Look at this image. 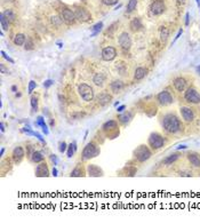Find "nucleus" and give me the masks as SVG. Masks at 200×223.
<instances>
[{"label": "nucleus", "instance_id": "1", "mask_svg": "<svg viewBox=\"0 0 200 223\" xmlns=\"http://www.w3.org/2000/svg\"><path fill=\"white\" fill-rule=\"evenodd\" d=\"M162 127L169 134H175V133H178L182 129V124H181L180 119L176 116L167 114V116L164 117Z\"/></svg>", "mask_w": 200, "mask_h": 223}, {"label": "nucleus", "instance_id": "2", "mask_svg": "<svg viewBox=\"0 0 200 223\" xmlns=\"http://www.w3.org/2000/svg\"><path fill=\"white\" fill-rule=\"evenodd\" d=\"M78 90H79V94L84 101H86V102L93 101V98H94V90H93V88L90 87L89 85L81 84L79 86V88H78Z\"/></svg>", "mask_w": 200, "mask_h": 223}, {"label": "nucleus", "instance_id": "3", "mask_svg": "<svg viewBox=\"0 0 200 223\" xmlns=\"http://www.w3.org/2000/svg\"><path fill=\"white\" fill-rule=\"evenodd\" d=\"M184 98L189 103H193V104L200 103V94L198 93L197 89H194V88L192 87L186 89V92L184 93Z\"/></svg>", "mask_w": 200, "mask_h": 223}, {"label": "nucleus", "instance_id": "4", "mask_svg": "<svg viewBox=\"0 0 200 223\" xmlns=\"http://www.w3.org/2000/svg\"><path fill=\"white\" fill-rule=\"evenodd\" d=\"M149 144H150V146H151L152 149L158 150V149L164 146L165 138L160 134H158V133H152L151 135H150V137H149Z\"/></svg>", "mask_w": 200, "mask_h": 223}, {"label": "nucleus", "instance_id": "5", "mask_svg": "<svg viewBox=\"0 0 200 223\" xmlns=\"http://www.w3.org/2000/svg\"><path fill=\"white\" fill-rule=\"evenodd\" d=\"M135 157L140 163H144V161H146V160L151 157V151L149 150L148 146H145V145H140V146L136 149Z\"/></svg>", "mask_w": 200, "mask_h": 223}, {"label": "nucleus", "instance_id": "6", "mask_svg": "<svg viewBox=\"0 0 200 223\" xmlns=\"http://www.w3.org/2000/svg\"><path fill=\"white\" fill-rule=\"evenodd\" d=\"M100 153V150L96 146L94 143H88L84 151H82V158L84 159H89V158H93V157H96L97 154Z\"/></svg>", "mask_w": 200, "mask_h": 223}, {"label": "nucleus", "instance_id": "7", "mask_svg": "<svg viewBox=\"0 0 200 223\" xmlns=\"http://www.w3.org/2000/svg\"><path fill=\"white\" fill-rule=\"evenodd\" d=\"M74 14H76V18H77L79 22H81V23H85V22H88V21L92 20L90 14L88 13L85 8H80V7L76 8Z\"/></svg>", "mask_w": 200, "mask_h": 223}, {"label": "nucleus", "instance_id": "8", "mask_svg": "<svg viewBox=\"0 0 200 223\" xmlns=\"http://www.w3.org/2000/svg\"><path fill=\"white\" fill-rule=\"evenodd\" d=\"M157 101L161 105H169L173 103V96L170 95V93L167 90H162L157 95Z\"/></svg>", "mask_w": 200, "mask_h": 223}, {"label": "nucleus", "instance_id": "9", "mask_svg": "<svg viewBox=\"0 0 200 223\" xmlns=\"http://www.w3.org/2000/svg\"><path fill=\"white\" fill-rule=\"evenodd\" d=\"M119 45L124 50H129L132 47V39L127 32H122L119 36Z\"/></svg>", "mask_w": 200, "mask_h": 223}, {"label": "nucleus", "instance_id": "10", "mask_svg": "<svg viewBox=\"0 0 200 223\" xmlns=\"http://www.w3.org/2000/svg\"><path fill=\"white\" fill-rule=\"evenodd\" d=\"M116 56H117V49L114 47L109 46V47L103 48V50H102V58H103L104 61H106V62L112 61V60L116 58Z\"/></svg>", "mask_w": 200, "mask_h": 223}, {"label": "nucleus", "instance_id": "11", "mask_svg": "<svg viewBox=\"0 0 200 223\" xmlns=\"http://www.w3.org/2000/svg\"><path fill=\"white\" fill-rule=\"evenodd\" d=\"M150 9L153 15H160L165 12V4L162 0H154L151 4Z\"/></svg>", "mask_w": 200, "mask_h": 223}, {"label": "nucleus", "instance_id": "12", "mask_svg": "<svg viewBox=\"0 0 200 223\" xmlns=\"http://www.w3.org/2000/svg\"><path fill=\"white\" fill-rule=\"evenodd\" d=\"M61 15H62V20L68 24H72L77 20L74 12H72L71 9H69V8H64L63 10H62V14H61Z\"/></svg>", "mask_w": 200, "mask_h": 223}, {"label": "nucleus", "instance_id": "13", "mask_svg": "<svg viewBox=\"0 0 200 223\" xmlns=\"http://www.w3.org/2000/svg\"><path fill=\"white\" fill-rule=\"evenodd\" d=\"M181 116L185 121H192L194 119V112L192 109L188 106H182L181 108Z\"/></svg>", "mask_w": 200, "mask_h": 223}, {"label": "nucleus", "instance_id": "14", "mask_svg": "<svg viewBox=\"0 0 200 223\" xmlns=\"http://www.w3.org/2000/svg\"><path fill=\"white\" fill-rule=\"evenodd\" d=\"M174 87L177 92H184L185 88H186V80L182 78V77H178L174 80Z\"/></svg>", "mask_w": 200, "mask_h": 223}, {"label": "nucleus", "instance_id": "15", "mask_svg": "<svg viewBox=\"0 0 200 223\" xmlns=\"http://www.w3.org/2000/svg\"><path fill=\"white\" fill-rule=\"evenodd\" d=\"M36 175L37 176H48L49 172H48V167L46 165V163H40L39 165L36 167Z\"/></svg>", "mask_w": 200, "mask_h": 223}, {"label": "nucleus", "instance_id": "16", "mask_svg": "<svg viewBox=\"0 0 200 223\" xmlns=\"http://www.w3.org/2000/svg\"><path fill=\"white\" fill-rule=\"evenodd\" d=\"M87 171H88V175H90V176H102L103 175V171L98 167V166L93 165V164L88 165Z\"/></svg>", "mask_w": 200, "mask_h": 223}, {"label": "nucleus", "instance_id": "17", "mask_svg": "<svg viewBox=\"0 0 200 223\" xmlns=\"http://www.w3.org/2000/svg\"><path fill=\"white\" fill-rule=\"evenodd\" d=\"M24 157V149L22 146H17L13 151V159L15 163H20Z\"/></svg>", "mask_w": 200, "mask_h": 223}, {"label": "nucleus", "instance_id": "18", "mask_svg": "<svg viewBox=\"0 0 200 223\" xmlns=\"http://www.w3.org/2000/svg\"><path fill=\"white\" fill-rule=\"evenodd\" d=\"M110 89H111L112 93L117 94V93H119V92H121L124 89V82L120 81V80H114L110 85Z\"/></svg>", "mask_w": 200, "mask_h": 223}, {"label": "nucleus", "instance_id": "19", "mask_svg": "<svg viewBox=\"0 0 200 223\" xmlns=\"http://www.w3.org/2000/svg\"><path fill=\"white\" fill-rule=\"evenodd\" d=\"M129 26H130V29H132L133 31H140V30L143 28V24H142L141 20H140L138 17H135L134 20H132Z\"/></svg>", "mask_w": 200, "mask_h": 223}, {"label": "nucleus", "instance_id": "20", "mask_svg": "<svg viewBox=\"0 0 200 223\" xmlns=\"http://www.w3.org/2000/svg\"><path fill=\"white\" fill-rule=\"evenodd\" d=\"M146 72H148V70H146L145 68H143V66H138V68L135 70L134 78H135L136 80H142L144 77L146 76Z\"/></svg>", "mask_w": 200, "mask_h": 223}, {"label": "nucleus", "instance_id": "21", "mask_svg": "<svg viewBox=\"0 0 200 223\" xmlns=\"http://www.w3.org/2000/svg\"><path fill=\"white\" fill-rule=\"evenodd\" d=\"M93 81H94V84L96 86L102 87L104 85V82H105V77L103 76V73H96L94 76V78H93Z\"/></svg>", "mask_w": 200, "mask_h": 223}, {"label": "nucleus", "instance_id": "22", "mask_svg": "<svg viewBox=\"0 0 200 223\" xmlns=\"http://www.w3.org/2000/svg\"><path fill=\"white\" fill-rule=\"evenodd\" d=\"M110 100H111V96L109 95V94H106L105 92L101 93L98 95V97H97V101H98V103L101 104V105H105L106 103H109Z\"/></svg>", "mask_w": 200, "mask_h": 223}, {"label": "nucleus", "instance_id": "23", "mask_svg": "<svg viewBox=\"0 0 200 223\" xmlns=\"http://www.w3.org/2000/svg\"><path fill=\"white\" fill-rule=\"evenodd\" d=\"M25 41H26V38H25V36H24L23 33L16 34L15 38H14V44H15L16 46H23L24 44H25Z\"/></svg>", "mask_w": 200, "mask_h": 223}, {"label": "nucleus", "instance_id": "24", "mask_svg": "<svg viewBox=\"0 0 200 223\" xmlns=\"http://www.w3.org/2000/svg\"><path fill=\"white\" fill-rule=\"evenodd\" d=\"M37 125H39L40 127L42 128V132H44V133H45L46 135H48L49 130H48V127H47V125H46V122H45V119H44V117L39 116V117L37 118Z\"/></svg>", "mask_w": 200, "mask_h": 223}, {"label": "nucleus", "instance_id": "25", "mask_svg": "<svg viewBox=\"0 0 200 223\" xmlns=\"http://www.w3.org/2000/svg\"><path fill=\"white\" fill-rule=\"evenodd\" d=\"M188 158H189V161L191 163V165H193L194 167H200V157H198L197 154L190 153L188 156Z\"/></svg>", "mask_w": 200, "mask_h": 223}, {"label": "nucleus", "instance_id": "26", "mask_svg": "<svg viewBox=\"0 0 200 223\" xmlns=\"http://www.w3.org/2000/svg\"><path fill=\"white\" fill-rule=\"evenodd\" d=\"M31 159L33 163H41L42 160H44V156H42V153L39 151H34L32 152L31 154Z\"/></svg>", "mask_w": 200, "mask_h": 223}, {"label": "nucleus", "instance_id": "27", "mask_svg": "<svg viewBox=\"0 0 200 223\" xmlns=\"http://www.w3.org/2000/svg\"><path fill=\"white\" fill-rule=\"evenodd\" d=\"M0 23H1V28H2L4 30H8V29H9V21L5 17L4 13L0 14Z\"/></svg>", "mask_w": 200, "mask_h": 223}, {"label": "nucleus", "instance_id": "28", "mask_svg": "<svg viewBox=\"0 0 200 223\" xmlns=\"http://www.w3.org/2000/svg\"><path fill=\"white\" fill-rule=\"evenodd\" d=\"M4 15H5V17L7 18L9 22H13V21L15 20V17H16L15 13H14L12 9H6V10L4 12Z\"/></svg>", "mask_w": 200, "mask_h": 223}, {"label": "nucleus", "instance_id": "29", "mask_svg": "<svg viewBox=\"0 0 200 223\" xmlns=\"http://www.w3.org/2000/svg\"><path fill=\"white\" fill-rule=\"evenodd\" d=\"M102 28H103V23H102V22L96 23L95 25L92 28V31H93V33H92V37H94V36H96V34H98V33H100V31L102 30Z\"/></svg>", "mask_w": 200, "mask_h": 223}, {"label": "nucleus", "instance_id": "30", "mask_svg": "<svg viewBox=\"0 0 200 223\" xmlns=\"http://www.w3.org/2000/svg\"><path fill=\"white\" fill-rule=\"evenodd\" d=\"M177 159H178V154H177V153H174V154L168 156L167 158L164 160V164H166V165H170V164H173V163H174V161H176Z\"/></svg>", "mask_w": 200, "mask_h": 223}, {"label": "nucleus", "instance_id": "31", "mask_svg": "<svg viewBox=\"0 0 200 223\" xmlns=\"http://www.w3.org/2000/svg\"><path fill=\"white\" fill-rule=\"evenodd\" d=\"M168 37H169V31H168L167 28H162L161 29V31H160V39H161V41H166V40L168 39Z\"/></svg>", "mask_w": 200, "mask_h": 223}, {"label": "nucleus", "instance_id": "32", "mask_svg": "<svg viewBox=\"0 0 200 223\" xmlns=\"http://www.w3.org/2000/svg\"><path fill=\"white\" fill-rule=\"evenodd\" d=\"M136 6H137V0H129L127 5V13H132L136 9Z\"/></svg>", "mask_w": 200, "mask_h": 223}, {"label": "nucleus", "instance_id": "33", "mask_svg": "<svg viewBox=\"0 0 200 223\" xmlns=\"http://www.w3.org/2000/svg\"><path fill=\"white\" fill-rule=\"evenodd\" d=\"M113 128H117V121H114V120H110V121L105 122L103 125V129H105V130L113 129Z\"/></svg>", "mask_w": 200, "mask_h": 223}, {"label": "nucleus", "instance_id": "34", "mask_svg": "<svg viewBox=\"0 0 200 223\" xmlns=\"http://www.w3.org/2000/svg\"><path fill=\"white\" fill-rule=\"evenodd\" d=\"M118 119L122 124H127L128 121H129V119H130V114L129 113H122V114H120L119 117H118Z\"/></svg>", "mask_w": 200, "mask_h": 223}, {"label": "nucleus", "instance_id": "35", "mask_svg": "<svg viewBox=\"0 0 200 223\" xmlns=\"http://www.w3.org/2000/svg\"><path fill=\"white\" fill-rule=\"evenodd\" d=\"M31 106L33 111L38 110V97L37 96H32L31 97Z\"/></svg>", "mask_w": 200, "mask_h": 223}, {"label": "nucleus", "instance_id": "36", "mask_svg": "<svg viewBox=\"0 0 200 223\" xmlns=\"http://www.w3.org/2000/svg\"><path fill=\"white\" fill-rule=\"evenodd\" d=\"M24 45H25V46H24L25 50H31V49H33V48H34L33 41H32L31 39H26V41H25V44H24Z\"/></svg>", "mask_w": 200, "mask_h": 223}, {"label": "nucleus", "instance_id": "37", "mask_svg": "<svg viewBox=\"0 0 200 223\" xmlns=\"http://www.w3.org/2000/svg\"><path fill=\"white\" fill-rule=\"evenodd\" d=\"M74 150H76V144L71 143L70 145H69V148H68V157H69V158H71L72 156H73Z\"/></svg>", "mask_w": 200, "mask_h": 223}, {"label": "nucleus", "instance_id": "38", "mask_svg": "<svg viewBox=\"0 0 200 223\" xmlns=\"http://www.w3.org/2000/svg\"><path fill=\"white\" fill-rule=\"evenodd\" d=\"M36 87H37V82H36L34 80H30V82H29V88H28L29 92H28V93L31 94L32 92H33V89H34Z\"/></svg>", "mask_w": 200, "mask_h": 223}, {"label": "nucleus", "instance_id": "39", "mask_svg": "<svg viewBox=\"0 0 200 223\" xmlns=\"http://www.w3.org/2000/svg\"><path fill=\"white\" fill-rule=\"evenodd\" d=\"M82 175V169L80 167H77L71 172V176H81Z\"/></svg>", "mask_w": 200, "mask_h": 223}, {"label": "nucleus", "instance_id": "40", "mask_svg": "<svg viewBox=\"0 0 200 223\" xmlns=\"http://www.w3.org/2000/svg\"><path fill=\"white\" fill-rule=\"evenodd\" d=\"M102 1H103L104 5H106V6H112V5H114V4L118 2V0H102Z\"/></svg>", "mask_w": 200, "mask_h": 223}, {"label": "nucleus", "instance_id": "41", "mask_svg": "<svg viewBox=\"0 0 200 223\" xmlns=\"http://www.w3.org/2000/svg\"><path fill=\"white\" fill-rule=\"evenodd\" d=\"M1 55H2V57H5V58L7 60L8 62H10L12 64H14V60H13L12 57H9V56H8L7 54H6L5 52H4V50H1Z\"/></svg>", "mask_w": 200, "mask_h": 223}, {"label": "nucleus", "instance_id": "42", "mask_svg": "<svg viewBox=\"0 0 200 223\" xmlns=\"http://www.w3.org/2000/svg\"><path fill=\"white\" fill-rule=\"evenodd\" d=\"M58 150H60V152H65V150H66V143L65 142H61L60 143V148H58Z\"/></svg>", "mask_w": 200, "mask_h": 223}, {"label": "nucleus", "instance_id": "43", "mask_svg": "<svg viewBox=\"0 0 200 223\" xmlns=\"http://www.w3.org/2000/svg\"><path fill=\"white\" fill-rule=\"evenodd\" d=\"M53 84H54V81H53V80H52V79H48V80H46V81L44 82V87H45V88L50 87V86H52Z\"/></svg>", "mask_w": 200, "mask_h": 223}, {"label": "nucleus", "instance_id": "44", "mask_svg": "<svg viewBox=\"0 0 200 223\" xmlns=\"http://www.w3.org/2000/svg\"><path fill=\"white\" fill-rule=\"evenodd\" d=\"M0 71H1V73H8V70L6 69L5 64H0Z\"/></svg>", "mask_w": 200, "mask_h": 223}, {"label": "nucleus", "instance_id": "45", "mask_svg": "<svg viewBox=\"0 0 200 223\" xmlns=\"http://www.w3.org/2000/svg\"><path fill=\"white\" fill-rule=\"evenodd\" d=\"M34 136H36V137H38V140H39L40 142H42V143H45V140L42 138V136L40 135L39 133H37V132H34Z\"/></svg>", "mask_w": 200, "mask_h": 223}, {"label": "nucleus", "instance_id": "46", "mask_svg": "<svg viewBox=\"0 0 200 223\" xmlns=\"http://www.w3.org/2000/svg\"><path fill=\"white\" fill-rule=\"evenodd\" d=\"M180 175H181V176H192V173H191V172H188V171H186V172H181V173H180Z\"/></svg>", "mask_w": 200, "mask_h": 223}, {"label": "nucleus", "instance_id": "47", "mask_svg": "<svg viewBox=\"0 0 200 223\" xmlns=\"http://www.w3.org/2000/svg\"><path fill=\"white\" fill-rule=\"evenodd\" d=\"M182 33H183V30H182V29H181V30H180V31H178V33H177V34H176L175 39H174V41H173V42H175L176 40H177V39H178V38H180V37H181V34H182Z\"/></svg>", "mask_w": 200, "mask_h": 223}, {"label": "nucleus", "instance_id": "48", "mask_svg": "<svg viewBox=\"0 0 200 223\" xmlns=\"http://www.w3.org/2000/svg\"><path fill=\"white\" fill-rule=\"evenodd\" d=\"M50 159H52V161L54 163V165H56V164H57V158H56L55 154H52V156H50Z\"/></svg>", "mask_w": 200, "mask_h": 223}, {"label": "nucleus", "instance_id": "49", "mask_svg": "<svg viewBox=\"0 0 200 223\" xmlns=\"http://www.w3.org/2000/svg\"><path fill=\"white\" fill-rule=\"evenodd\" d=\"M125 108H126L125 105H120L119 108L117 109V111H118V112H122V111H124V110H125Z\"/></svg>", "mask_w": 200, "mask_h": 223}, {"label": "nucleus", "instance_id": "50", "mask_svg": "<svg viewBox=\"0 0 200 223\" xmlns=\"http://www.w3.org/2000/svg\"><path fill=\"white\" fill-rule=\"evenodd\" d=\"M189 17H190L189 13H186V15H185V24L186 25H189Z\"/></svg>", "mask_w": 200, "mask_h": 223}, {"label": "nucleus", "instance_id": "51", "mask_svg": "<svg viewBox=\"0 0 200 223\" xmlns=\"http://www.w3.org/2000/svg\"><path fill=\"white\" fill-rule=\"evenodd\" d=\"M0 130H1V132H5V124H4V122H0Z\"/></svg>", "mask_w": 200, "mask_h": 223}, {"label": "nucleus", "instance_id": "52", "mask_svg": "<svg viewBox=\"0 0 200 223\" xmlns=\"http://www.w3.org/2000/svg\"><path fill=\"white\" fill-rule=\"evenodd\" d=\"M52 173H53V174H52L53 176H57V169L54 167V168H53V171H52Z\"/></svg>", "mask_w": 200, "mask_h": 223}, {"label": "nucleus", "instance_id": "53", "mask_svg": "<svg viewBox=\"0 0 200 223\" xmlns=\"http://www.w3.org/2000/svg\"><path fill=\"white\" fill-rule=\"evenodd\" d=\"M181 149H186V145H180V146H177V150H181Z\"/></svg>", "mask_w": 200, "mask_h": 223}, {"label": "nucleus", "instance_id": "54", "mask_svg": "<svg viewBox=\"0 0 200 223\" xmlns=\"http://www.w3.org/2000/svg\"><path fill=\"white\" fill-rule=\"evenodd\" d=\"M4 153H5V149L2 148V149L0 150V156H4Z\"/></svg>", "mask_w": 200, "mask_h": 223}, {"label": "nucleus", "instance_id": "55", "mask_svg": "<svg viewBox=\"0 0 200 223\" xmlns=\"http://www.w3.org/2000/svg\"><path fill=\"white\" fill-rule=\"evenodd\" d=\"M16 89H17V87H16V86H12V92H14V93H15Z\"/></svg>", "mask_w": 200, "mask_h": 223}, {"label": "nucleus", "instance_id": "56", "mask_svg": "<svg viewBox=\"0 0 200 223\" xmlns=\"http://www.w3.org/2000/svg\"><path fill=\"white\" fill-rule=\"evenodd\" d=\"M177 1H178V4H183L184 2V0H177Z\"/></svg>", "mask_w": 200, "mask_h": 223}, {"label": "nucleus", "instance_id": "57", "mask_svg": "<svg viewBox=\"0 0 200 223\" xmlns=\"http://www.w3.org/2000/svg\"><path fill=\"white\" fill-rule=\"evenodd\" d=\"M198 70H199V71H200V66H198Z\"/></svg>", "mask_w": 200, "mask_h": 223}]
</instances>
